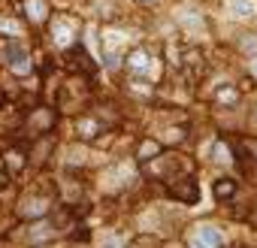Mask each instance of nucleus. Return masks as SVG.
Instances as JSON below:
<instances>
[{
  "label": "nucleus",
  "mask_w": 257,
  "mask_h": 248,
  "mask_svg": "<svg viewBox=\"0 0 257 248\" xmlns=\"http://www.w3.org/2000/svg\"><path fill=\"white\" fill-rule=\"evenodd\" d=\"M143 167H146V176H152V179L161 182V185H170V182H176V179L194 173L191 158H185V155H179V152L155 155L152 161H143Z\"/></svg>",
  "instance_id": "nucleus-1"
},
{
  "label": "nucleus",
  "mask_w": 257,
  "mask_h": 248,
  "mask_svg": "<svg viewBox=\"0 0 257 248\" xmlns=\"http://www.w3.org/2000/svg\"><path fill=\"white\" fill-rule=\"evenodd\" d=\"M161 58H155L146 46H137L124 55V70L127 76H134V79H146V82H155L161 76Z\"/></svg>",
  "instance_id": "nucleus-2"
},
{
  "label": "nucleus",
  "mask_w": 257,
  "mask_h": 248,
  "mask_svg": "<svg viewBox=\"0 0 257 248\" xmlns=\"http://www.w3.org/2000/svg\"><path fill=\"white\" fill-rule=\"evenodd\" d=\"M185 242L194 245V248H221L227 239H224V233H221L218 224H212V221H200V224L188 227Z\"/></svg>",
  "instance_id": "nucleus-3"
},
{
  "label": "nucleus",
  "mask_w": 257,
  "mask_h": 248,
  "mask_svg": "<svg viewBox=\"0 0 257 248\" xmlns=\"http://www.w3.org/2000/svg\"><path fill=\"white\" fill-rule=\"evenodd\" d=\"M176 25L185 31V34H200V31H206V13L197 7V4H182V7H176Z\"/></svg>",
  "instance_id": "nucleus-4"
},
{
  "label": "nucleus",
  "mask_w": 257,
  "mask_h": 248,
  "mask_svg": "<svg viewBox=\"0 0 257 248\" xmlns=\"http://www.w3.org/2000/svg\"><path fill=\"white\" fill-rule=\"evenodd\" d=\"M4 64L16 73V76H28L34 67H31V55H28V49L19 43V40H7V46H4Z\"/></svg>",
  "instance_id": "nucleus-5"
},
{
  "label": "nucleus",
  "mask_w": 257,
  "mask_h": 248,
  "mask_svg": "<svg viewBox=\"0 0 257 248\" xmlns=\"http://www.w3.org/2000/svg\"><path fill=\"white\" fill-rule=\"evenodd\" d=\"M224 16L239 25H251L257 19V0H224Z\"/></svg>",
  "instance_id": "nucleus-6"
},
{
  "label": "nucleus",
  "mask_w": 257,
  "mask_h": 248,
  "mask_svg": "<svg viewBox=\"0 0 257 248\" xmlns=\"http://www.w3.org/2000/svg\"><path fill=\"white\" fill-rule=\"evenodd\" d=\"M167 191H170L179 203H185V206H194V203L200 200V188H197L194 173H191V176H182V179H176V182H170Z\"/></svg>",
  "instance_id": "nucleus-7"
},
{
  "label": "nucleus",
  "mask_w": 257,
  "mask_h": 248,
  "mask_svg": "<svg viewBox=\"0 0 257 248\" xmlns=\"http://www.w3.org/2000/svg\"><path fill=\"white\" fill-rule=\"evenodd\" d=\"M212 194H215V200H218V203H230V200L239 194V182H236V179H230V176H221V179L215 182Z\"/></svg>",
  "instance_id": "nucleus-8"
},
{
  "label": "nucleus",
  "mask_w": 257,
  "mask_h": 248,
  "mask_svg": "<svg viewBox=\"0 0 257 248\" xmlns=\"http://www.w3.org/2000/svg\"><path fill=\"white\" fill-rule=\"evenodd\" d=\"M25 16L34 25H43L49 19V4H46V0H25Z\"/></svg>",
  "instance_id": "nucleus-9"
},
{
  "label": "nucleus",
  "mask_w": 257,
  "mask_h": 248,
  "mask_svg": "<svg viewBox=\"0 0 257 248\" xmlns=\"http://www.w3.org/2000/svg\"><path fill=\"white\" fill-rule=\"evenodd\" d=\"M236 52H242L245 58H257V31H245L236 37Z\"/></svg>",
  "instance_id": "nucleus-10"
},
{
  "label": "nucleus",
  "mask_w": 257,
  "mask_h": 248,
  "mask_svg": "<svg viewBox=\"0 0 257 248\" xmlns=\"http://www.w3.org/2000/svg\"><path fill=\"white\" fill-rule=\"evenodd\" d=\"M155 155H161V143H158L155 137L143 140V143H140V149H137V161L143 164V161H152Z\"/></svg>",
  "instance_id": "nucleus-11"
},
{
  "label": "nucleus",
  "mask_w": 257,
  "mask_h": 248,
  "mask_svg": "<svg viewBox=\"0 0 257 248\" xmlns=\"http://www.w3.org/2000/svg\"><path fill=\"white\" fill-rule=\"evenodd\" d=\"M239 88L236 85H221L218 91H215V103H227V106H236L239 103Z\"/></svg>",
  "instance_id": "nucleus-12"
},
{
  "label": "nucleus",
  "mask_w": 257,
  "mask_h": 248,
  "mask_svg": "<svg viewBox=\"0 0 257 248\" xmlns=\"http://www.w3.org/2000/svg\"><path fill=\"white\" fill-rule=\"evenodd\" d=\"M185 134H188L185 128H170V131L164 134V143H167V146H176V143H182V140H185Z\"/></svg>",
  "instance_id": "nucleus-13"
},
{
  "label": "nucleus",
  "mask_w": 257,
  "mask_h": 248,
  "mask_svg": "<svg viewBox=\"0 0 257 248\" xmlns=\"http://www.w3.org/2000/svg\"><path fill=\"white\" fill-rule=\"evenodd\" d=\"M245 149H248V155H251V161L257 164V137H254V140H248V143H245Z\"/></svg>",
  "instance_id": "nucleus-14"
},
{
  "label": "nucleus",
  "mask_w": 257,
  "mask_h": 248,
  "mask_svg": "<svg viewBox=\"0 0 257 248\" xmlns=\"http://www.w3.org/2000/svg\"><path fill=\"white\" fill-rule=\"evenodd\" d=\"M248 128L251 131H257V103L251 106V112H248Z\"/></svg>",
  "instance_id": "nucleus-15"
},
{
  "label": "nucleus",
  "mask_w": 257,
  "mask_h": 248,
  "mask_svg": "<svg viewBox=\"0 0 257 248\" xmlns=\"http://www.w3.org/2000/svg\"><path fill=\"white\" fill-rule=\"evenodd\" d=\"M248 76L257 82V58H248Z\"/></svg>",
  "instance_id": "nucleus-16"
},
{
  "label": "nucleus",
  "mask_w": 257,
  "mask_h": 248,
  "mask_svg": "<svg viewBox=\"0 0 257 248\" xmlns=\"http://www.w3.org/2000/svg\"><path fill=\"white\" fill-rule=\"evenodd\" d=\"M137 4H143V7H161L164 0H137Z\"/></svg>",
  "instance_id": "nucleus-17"
},
{
  "label": "nucleus",
  "mask_w": 257,
  "mask_h": 248,
  "mask_svg": "<svg viewBox=\"0 0 257 248\" xmlns=\"http://www.w3.org/2000/svg\"><path fill=\"white\" fill-rule=\"evenodd\" d=\"M248 221H251V227H257V209H254V212L248 215Z\"/></svg>",
  "instance_id": "nucleus-18"
}]
</instances>
